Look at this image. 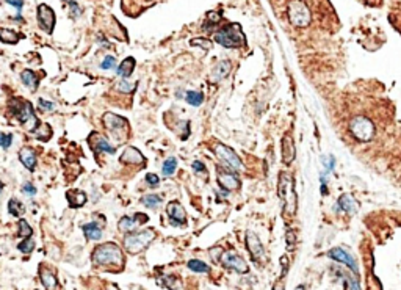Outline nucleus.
<instances>
[{
	"label": "nucleus",
	"instance_id": "nucleus-1",
	"mask_svg": "<svg viewBox=\"0 0 401 290\" xmlns=\"http://www.w3.org/2000/svg\"><path fill=\"white\" fill-rule=\"evenodd\" d=\"M91 259H93V264L96 267H102L107 268L110 272H121L124 265H125V259L122 250L119 248L116 243H104L96 246L93 254H91Z\"/></svg>",
	"mask_w": 401,
	"mask_h": 290
},
{
	"label": "nucleus",
	"instance_id": "nucleus-2",
	"mask_svg": "<svg viewBox=\"0 0 401 290\" xmlns=\"http://www.w3.org/2000/svg\"><path fill=\"white\" fill-rule=\"evenodd\" d=\"M278 193L284 206V215L293 217L296 214V192L290 173H280L278 181Z\"/></svg>",
	"mask_w": 401,
	"mask_h": 290
},
{
	"label": "nucleus",
	"instance_id": "nucleus-3",
	"mask_svg": "<svg viewBox=\"0 0 401 290\" xmlns=\"http://www.w3.org/2000/svg\"><path fill=\"white\" fill-rule=\"evenodd\" d=\"M102 124L110 133V137L115 140V143H124L129 138V123L125 118L107 111L102 116Z\"/></svg>",
	"mask_w": 401,
	"mask_h": 290
},
{
	"label": "nucleus",
	"instance_id": "nucleus-4",
	"mask_svg": "<svg viewBox=\"0 0 401 290\" xmlns=\"http://www.w3.org/2000/svg\"><path fill=\"white\" fill-rule=\"evenodd\" d=\"M10 104L13 105V115H15V118L20 124L25 126V130L29 132L36 130V127L41 121L36 118V115H35L32 104L29 101H22V99H13Z\"/></svg>",
	"mask_w": 401,
	"mask_h": 290
},
{
	"label": "nucleus",
	"instance_id": "nucleus-5",
	"mask_svg": "<svg viewBox=\"0 0 401 290\" xmlns=\"http://www.w3.org/2000/svg\"><path fill=\"white\" fill-rule=\"evenodd\" d=\"M215 41L226 49L244 46V35L238 24H226L215 33Z\"/></svg>",
	"mask_w": 401,
	"mask_h": 290
},
{
	"label": "nucleus",
	"instance_id": "nucleus-6",
	"mask_svg": "<svg viewBox=\"0 0 401 290\" xmlns=\"http://www.w3.org/2000/svg\"><path fill=\"white\" fill-rule=\"evenodd\" d=\"M156 238V232L152 229H144L139 232H130L124 237V248L130 254H138L144 251L152 240Z\"/></svg>",
	"mask_w": 401,
	"mask_h": 290
},
{
	"label": "nucleus",
	"instance_id": "nucleus-7",
	"mask_svg": "<svg viewBox=\"0 0 401 290\" xmlns=\"http://www.w3.org/2000/svg\"><path fill=\"white\" fill-rule=\"evenodd\" d=\"M349 133L361 143H367L375 137V124L367 116H354L349 121Z\"/></svg>",
	"mask_w": 401,
	"mask_h": 290
},
{
	"label": "nucleus",
	"instance_id": "nucleus-8",
	"mask_svg": "<svg viewBox=\"0 0 401 290\" xmlns=\"http://www.w3.org/2000/svg\"><path fill=\"white\" fill-rule=\"evenodd\" d=\"M287 16H288V20L292 22V25L298 27V28L307 27L312 20L311 10H309V6L306 5V2H302V0H292V2L288 3Z\"/></svg>",
	"mask_w": 401,
	"mask_h": 290
},
{
	"label": "nucleus",
	"instance_id": "nucleus-9",
	"mask_svg": "<svg viewBox=\"0 0 401 290\" xmlns=\"http://www.w3.org/2000/svg\"><path fill=\"white\" fill-rule=\"evenodd\" d=\"M213 152L218 159H220L224 165H226L230 171H238V169H242L243 168V163H242V159L238 157V155L230 149V147H227L226 145H223V143H216L213 146Z\"/></svg>",
	"mask_w": 401,
	"mask_h": 290
},
{
	"label": "nucleus",
	"instance_id": "nucleus-10",
	"mask_svg": "<svg viewBox=\"0 0 401 290\" xmlns=\"http://www.w3.org/2000/svg\"><path fill=\"white\" fill-rule=\"evenodd\" d=\"M220 260H221L223 267H226L227 270H234V272L240 273V274L248 273V264H246L244 259L238 256L235 251H232V250L224 251Z\"/></svg>",
	"mask_w": 401,
	"mask_h": 290
},
{
	"label": "nucleus",
	"instance_id": "nucleus-11",
	"mask_svg": "<svg viewBox=\"0 0 401 290\" xmlns=\"http://www.w3.org/2000/svg\"><path fill=\"white\" fill-rule=\"evenodd\" d=\"M36 18H38V24L43 28L46 33H52L55 28V11L46 3L38 5L36 8Z\"/></svg>",
	"mask_w": 401,
	"mask_h": 290
},
{
	"label": "nucleus",
	"instance_id": "nucleus-12",
	"mask_svg": "<svg viewBox=\"0 0 401 290\" xmlns=\"http://www.w3.org/2000/svg\"><path fill=\"white\" fill-rule=\"evenodd\" d=\"M88 145L89 147L93 149V152L96 155H99V152H105V154H115L116 149L113 146H111L107 140H105L101 133H97V132H91L89 133V137H88Z\"/></svg>",
	"mask_w": 401,
	"mask_h": 290
},
{
	"label": "nucleus",
	"instance_id": "nucleus-13",
	"mask_svg": "<svg viewBox=\"0 0 401 290\" xmlns=\"http://www.w3.org/2000/svg\"><path fill=\"white\" fill-rule=\"evenodd\" d=\"M218 183L224 190H237L240 188V179L235 173H232L230 169L218 168Z\"/></svg>",
	"mask_w": 401,
	"mask_h": 290
},
{
	"label": "nucleus",
	"instance_id": "nucleus-14",
	"mask_svg": "<svg viewBox=\"0 0 401 290\" xmlns=\"http://www.w3.org/2000/svg\"><path fill=\"white\" fill-rule=\"evenodd\" d=\"M166 214H168V217H170L171 224H174V226H185V223H187V214H185V209L182 207L180 202L171 201L166 206Z\"/></svg>",
	"mask_w": 401,
	"mask_h": 290
},
{
	"label": "nucleus",
	"instance_id": "nucleus-15",
	"mask_svg": "<svg viewBox=\"0 0 401 290\" xmlns=\"http://www.w3.org/2000/svg\"><path fill=\"white\" fill-rule=\"evenodd\" d=\"M244 242H246V248H248L249 254H251V257L252 260H260V259H263V246H262V242H260V238L254 234V232H248L244 237Z\"/></svg>",
	"mask_w": 401,
	"mask_h": 290
},
{
	"label": "nucleus",
	"instance_id": "nucleus-16",
	"mask_svg": "<svg viewBox=\"0 0 401 290\" xmlns=\"http://www.w3.org/2000/svg\"><path fill=\"white\" fill-rule=\"evenodd\" d=\"M328 256L332 259V260H337V262L340 264H345L347 267L351 268V272L353 273H357V264H356V259L351 256V254L343 250V248H332L328 251Z\"/></svg>",
	"mask_w": 401,
	"mask_h": 290
},
{
	"label": "nucleus",
	"instance_id": "nucleus-17",
	"mask_svg": "<svg viewBox=\"0 0 401 290\" xmlns=\"http://www.w3.org/2000/svg\"><path fill=\"white\" fill-rule=\"evenodd\" d=\"M39 279L46 290H60L57 274H55L51 268H47V265L44 264L39 265Z\"/></svg>",
	"mask_w": 401,
	"mask_h": 290
},
{
	"label": "nucleus",
	"instance_id": "nucleus-18",
	"mask_svg": "<svg viewBox=\"0 0 401 290\" xmlns=\"http://www.w3.org/2000/svg\"><path fill=\"white\" fill-rule=\"evenodd\" d=\"M280 152H282V162L284 165H290L295 160V155H296V151H295V141L292 138V135H284L282 141H280Z\"/></svg>",
	"mask_w": 401,
	"mask_h": 290
},
{
	"label": "nucleus",
	"instance_id": "nucleus-19",
	"mask_svg": "<svg viewBox=\"0 0 401 290\" xmlns=\"http://www.w3.org/2000/svg\"><path fill=\"white\" fill-rule=\"evenodd\" d=\"M121 162L125 165H144V155L139 152L137 147L129 146L121 155Z\"/></svg>",
	"mask_w": 401,
	"mask_h": 290
},
{
	"label": "nucleus",
	"instance_id": "nucleus-20",
	"mask_svg": "<svg viewBox=\"0 0 401 290\" xmlns=\"http://www.w3.org/2000/svg\"><path fill=\"white\" fill-rule=\"evenodd\" d=\"M19 160H20V163H22L29 171H35V168H36V152H35L32 147L29 146H24L22 149L19 151Z\"/></svg>",
	"mask_w": 401,
	"mask_h": 290
},
{
	"label": "nucleus",
	"instance_id": "nucleus-21",
	"mask_svg": "<svg viewBox=\"0 0 401 290\" xmlns=\"http://www.w3.org/2000/svg\"><path fill=\"white\" fill-rule=\"evenodd\" d=\"M66 199L71 209H79L83 207L88 201V196L82 190H68L66 192Z\"/></svg>",
	"mask_w": 401,
	"mask_h": 290
},
{
	"label": "nucleus",
	"instance_id": "nucleus-22",
	"mask_svg": "<svg viewBox=\"0 0 401 290\" xmlns=\"http://www.w3.org/2000/svg\"><path fill=\"white\" fill-rule=\"evenodd\" d=\"M22 38L24 35H20L15 30H10V28L0 27V41L5 42V44H17Z\"/></svg>",
	"mask_w": 401,
	"mask_h": 290
},
{
	"label": "nucleus",
	"instance_id": "nucleus-23",
	"mask_svg": "<svg viewBox=\"0 0 401 290\" xmlns=\"http://www.w3.org/2000/svg\"><path fill=\"white\" fill-rule=\"evenodd\" d=\"M135 65H137L135 58H133V56H129V58H125L121 65L118 66L116 74L119 77H122V79H129V77L132 75V72H133V69H135Z\"/></svg>",
	"mask_w": 401,
	"mask_h": 290
},
{
	"label": "nucleus",
	"instance_id": "nucleus-24",
	"mask_svg": "<svg viewBox=\"0 0 401 290\" xmlns=\"http://www.w3.org/2000/svg\"><path fill=\"white\" fill-rule=\"evenodd\" d=\"M20 80H22V83L30 91H36L38 90L39 80H38V77H36V74L33 72V71H30V69L22 71V72H20Z\"/></svg>",
	"mask_w": 401,
	"mask_h": 290
},
{
	"label": "nucleus",
	"instance_id": "nucleus-25",
	"mask_svg": "<svg viewBox=\"0 0 401 290\" xmlns=\"http://www.w3.org/2000/svg\"><path fill=\"white\" fill-rule=\"evenodd\" d=\"M337 207L342 212H347V214H354L357 209V204L349 195H342L339 198V201H337Z\"/></svg>",
	"mask_w": 401,
	"mask_h": 290
},
{
	"label": "nucleus",
	"instance_id": "nucleus-26",
	"mask_svg": "<svg viewBox=\"0 0 401 290\" xmlns=\"http://www.w3.org/2000/svg\"><path fill=\"white\" fill-rule=\"evenodd\" d=\"M82 231L85 232V237L88 240H101L102 237V229L99 228L97 223H88L82 226Z\"/></svg>",
	"mask_w": 401,
	"mask_h": 290
},
{
	"label": "nucleus",
	"instance_id": "nucleus-27",
	"mask_svg": "<svg viewBox=\"0 0 401 290\" xmlns=\"http://www.w3.org/2000/svg\"><path fill=\"white\" fill-rule=\"evenodd\" d=\"M230 69H232L230 61H227V60L220 61L216 65L215 71H213V80H221V79H224V77H227L229 72H230Z\"/></svg>",
	"mask_w": 401,
	"mask_h": 290
},
{
	"label": "nucleus",
	"instance_id": "nucleus-28",
	"mask_svg": "<svg viewBox=\"0 0 401 290\" xmlns=\"http://www.w3.org/2000/svg\"><path fill=\"white\" fill-rule=\"evenodd\" d=\"M35 135L39 141H49L52 138V127L47 123H39L36 130H35Z\"/></svg>",
	"mask_w": 401,
	"mask_h": 290
},
{
	"label": "nucleus",
	"instance_id": "nucleus-29",
	"mask_svg": "<svg viewBox=\"0 0 401 290\" xmlns=\"http://www.w3.org/2000/svg\"><path fill=\"white\" fill-rule=\"evenodd\" d=\"M158 282L161 286L168 287L170 290H184V286H182V281L177 276H163L160 278Z\"/></svg>",
	"mask_w": 401,
	"mask_h": 290
},
{
	"label": "nucleus",
	"instance_id": "nucleus-30",
	"mask_svg": "<svg viewBox=\"0 0 401 290\" xmlns=\"http://www.w3.org/2000/svg\"><path fill=\"white\" fill-rule=\"evenodd\" d=\"M220 20H221V14L218 13V11H210L207 14V20H206V24H204V30H212V28H215L218 24H220Z\"/></svg>",
	"mask_w": 401,
	"mask_h": 290
},
{
	"label": "nucleus",
	"instance_id": "nucleus-31",
	"mask_svg": "<svg viewBox=\"0 0 401 290\" xmlns=\"http://www.w3.org/2000/svg\"><path fill=\"white\" fill-rule=\"evenodd\" d=\"M8 212L13 215V217H20L25 212V207L22 206V202L16 198H13V199L8 201Z\"/></svg>",
	"mask_w": 401,
	"mask_h": 290
},
{
	"label": "nucleus",
	"instance_id": "nucleus-32",
	"mask_svg": "<svg viewBox=\"0 0 401 290\" xmlns=\"http://www.w3.org/2000/svg\"><path fill=\"white\" fill-rule=\"evenodd\" d=\"M188 268L192 272H196V273H207L210 270V267L206 264V262H202V260H198V259H192V260H188Z\"/></svg>",
	"mask_w": 401,
	"mask_h": 290
},
{
	"label": "nucleus",
	"instance_id": "nucleus-33",
	"mask_svg": "<svg viewBox=\"0 0 401 290\" xmlns=\"http://www.w3.org/2000/svg\"><path fill=\"white\" fill-rule=\"evenodd\" d=\"M185 101L190 105H193V107H199V105L204 102V94L199 93V91H188L185 96Z\"/></svg>",
	"mask_w": 401,
	"mask_h": 290
},
{
	"label": "nucleus",
	"instance_id": "nucleus-34",
	"mask_svg": "<svg viewBox=\"0 0 401 290\" xmlns=\"http://www.w3.org/2000/svg\"><path fill=\"white\" fill-rule=\"evenodd\" d=\"M141 202L144 204L146 207H149V209H157L160 204H161V196H158V195H147V196L141 198Z\"/></svg>",
	"mask_w": 401,
	"mask_h": 290
},
{
	"label": "nucleus",
	"instance_id": "nucleus-35",
	"mask_svg": "<svg viewBox=\"0 0 401 290\" xmlns=\"http://www.w3.org/2000/svg\"><path fill=\"white\" fill-rule=\"evenodd\" d=\"M175 168H177V160L174 157H170L163 162V166H161V171H163V176H173L175 173Z\"/></svg>",
	"mask_w": 401,
	"mask_h": 290
},
{
	"label": "nucleus",
	"instance_id": "nucleus-36",
	"mask_svg": "<svg viewBox=\"0 0 401 290\" xmlns=\"http://www.w3.org/2000/svg\"><path fill=\"white\" fill-rule=\"evenodd\" d=\"M135 226H137V223H135V220H133V218L122 217L121 221H119V224H118V228H119V231H121V232H132V229L135 228Z\"/></svg>",
	"mask_w": 401,
	"mask_h": 290
},
{
	"label": "nucleus",
	"instance_id": "nucleus-37",
	"mask_svg": "<svg viewBox=\"0 0 401 290\" xmlns=\"http://www.w3.org/2000/svg\"><path fill=\"white\" fill-rule=\"evenodd\" d=\"M17 226H19V231H17V236H20V237H32V234H33V229L30 228V224L27 223L24 218H20V220L17 221Z\"/></svg>",
	"mask_w": 401,
	"mask_h": 290
},
{
	"label": "nucleus",
	"instance_id": "nucleus-38",
	"mask_svg": "<svg viewBox=\"0 0 401 290\" xmlns=\"http://www.w3.org/2000/svg\"><path fill=\"white\" fill-rule=\"evenodd\" d=\"M17 250L20 253H24V254H30L33 250H35V240L32 237H27L24 242H20L17 245Z\"/></svg>",
	"mask_w": 401,
	"mask_h": 290
},
{
	"label": "nucleus",
	"instance_id": "nucleus-39",
	"mask_svg": "<svg viewBox=\"0 0 401 290\" xmlns=\"http://www.w3.org/2000/svg\"><path fill=\"white\" fill-rule=\"evenodd\" d=\"M285 242H287V250L288 251H293L295 250V245H296V232H295L293 229H287Z\"/></svg>",
	"mask_w": 401,
	"mask_h": 290
},
{
	"label": "nucleus",
	"instance_id": "nucleus-40",
	"mask_svg": "<svg viewBox=\"0 0 401 290\" xmlns=\"http://www.w3.org/2000/svg\"><path fill=\"white\" fill-rule=\"evenodd\" d=\"M137 88V83H132V82H127V80H122L118 83V90L121 91V93H133Z\"/></svg>",
	"mask_w": 401,
	"mask_h": 290
},
{
	"label": "nucleus",
	"instance_id": "nucleus-41",
	"mask_svg": "<svg viewBox=\"0 0 401 290\" xmlns=\"http://www.w3.org/2000/svg\"><path fill=\"white\" fill-rule=\"evenodd\" d=\"M13 141V133H0V147L8 149Z\"/></svg>",
	"mask_w": 401,
	"mask_h": 290
},
{
	"label": "nucleus",
	"instance_id": "nucleus-42",
	"mask_svg": "<svg viewBox=\"0 0 401 290\" xmlns=\"http://www.w3.org/2000/svg\"><path fill=\"white\" fill-rule=\"evenodd\" d=\"M115 66H116V58H115V56H111V55L105 56V60L101 63V68L102 69H113Z\"/></svg>",
	"mask_w": 401,
	"mask_h": 290
},
{
	"label": "nucleus",
	"instance_id": "nucleus-43",
	"mask_svg": "<svg viewBox=\"0 0 401 290\" xmlns=\"http://www.w3.org/2000/svg\"><path fill=\"white\" fill-rule=\"evenodd\" d=\"M146 182L149 183V187L152 188H156L160 185V178L157 174H154V173H149V174H146Z\"/></svg>",
	"mask_w": 401,
	"mask_h": 290
},
{
	"label": "nucleus",
	"instance_id": "nucleus-44",
	"mask_svg": "<svg viewBox=\"0 0 401 290\" xmlns=\"http://www.w3.org/2000/svg\"><path fill=\"white\" fill-rule=\"evenodd\" d=\"M66 2L69 3V6H71V8H69V10H71V16H72V18L79 16V14H80V8H79V5H77V3L74 2V0H66Z\"/></svg>",
	"mask_w": 401,
	"mask_h": 290
},
{
	"label": "nucleus",
	"instance_id": "nucleus-45",
	"mask_svg": "<svg viewBox=\"0 0 401 290\" xmlns=\"http://www.w3.org/2000/svg\"><path fill=\"white\" fill-rule=\"evenodd\" d=\"M192 44H193V46H198V44H201V47H204V49H209L210 46H212V42H210L209 39H201V38H198V39H192Z\"/></svg>",
	"mask_w": 401,
	"mask_h": 290
},
{
	"label": "nucleus",
	"instance_id": "nucleus-46",
	"mask_svg": "<svg viewBox=\"0 0 401 290\" xmlns=\"http://www.w3.org/2000/svg\"><path fill=\"white\" fill-rule=\"evenodd\" d=\"M22 192H24L25 195H29V196H35V195H36V188H35L30 182H27L25 185L22 187Z\"/></svg>",
	"mask_w": 401,
	"mask_h": 290
},
{
	"label": "nucleus",
	"instance_id": "nucleus-47",
	"mask_svg": "<svg viewBox=\"0 0 401 290\" xmlns=\"http://www.w3.org/2000/svg\"><path fill=\"white\" fill-rule=\"evenodd\" d=\"M38 104H39V107L43 109L44 111H49V110H53V102H49V101H44V99H39L38 101Z\"/></svg>",
	"mask_w": 401,
	"mask_h": 290
},
{
	"label": "nucleus",
	"instance_id": "nucleus-48",
	"mask_svg": "<svg viewBox=\"0 0 401 290\" xmlns=\"http://www.w3.org/2000/svg\"><path fill=\"white\" fill-rule=\"evenodd\" d=\"M323 163L326 165V171L331 173L335 166V160H334V157H326V159H323Z\"/></svg>",
	"mask_w": 401,
	"mask_h": 290
},
{
	"label": "nucleus",
	"instance_id": "nucleus-49",
	"mask_svg": "<svg viewBox=\"0 0 401 290\" xmlns=\"http://www.w3.org/2000/svg\"><path fill=\"white\" fill-rule=\"evenodd\" d=\"M133 220H135V223L144 224V223H147V220H149V217L144 215V214H141V212H138V214L133 215Z\"/></svg>",
	"mask_w": 401,
	"mask_h": 290
},
{
	"label": "nucleus",
	"instance_id": "nucleus-50",
	"mask_svg": "<svg viewBox=\"0 0 401 290\" xmlns=\"http://www.w3.org/2000/svg\"><path fill=\"white\" fill-rule=\"evenodd\" d=\"M288 265H290V262H288V257L287 256L280 257V268H282V276H285V274H287Z\"/></svg>",
	"mask_w": 401,
	"mask_h": 290
},
{
	"label": "nucleus",
	"instance_id": "nucleus-51",
	"mask_svg": "<svg viewBox=\"0 0 401 290\" xmlns=\"http://www.w3.org/2000/svg\"><path fill=\"white\" fill-rule=\"evenodd\" d=\"M6 3L13 5L20 13V10H22V6H24V0H6Z\"/></svg>",
	"mask_w": 401,
	"mask_h": 290
},
{
	"label": "nucleus",
	"instance_id": "nucleus-52",
	"mask_svg": "<svg viewBox=\"0 0 401 290\" xmlns=\"http://www.w3.org/2000/svg\"><path fill=\"white\" fill-rule=\"evenodd\" d=\"M193 169H194L196 173H204V171H206V165H204L202 162L196 160V162H193Z\"/></svg>",
	"mask_w": 401,
	"mask_h": 290
},
{
	"label": "nucleus",
	"instance_id": "nucleus-53",
	"mask_svg": "<svg viewBox=\"0 0 401 290\" xmlns=\"http://www.w3.org/2000/svg\"><path fill=\"white\" fill-rule=\"evenodd\" d=\"M273 290H285V289H284V284H280V282H278V284H274Z\"/></svg>",
	"mask_w": 401,
	"mask_h": 290
},
{
	"label": "nucleus",
	"instance_id": "nucleus-54",
	"mask_svg": "<svg viewBox=\"0 0 401 290\" xmlns=\"http://www.w3.org/2000/svg\"><path fill=\"white\" fill-rule=\"evenodd\" d=\"M295 290H306V287H304V286H302V284H301V286H298V287H296V289H295Z\"/></svg>",
	"mask_w": 401,
	"mask_h": 290
},
{
	"label": "nucleus",
	"instance_id": "nucleus-55",
	"mask_svg": "<svg viewBox=\"0 0 401 290\" xmlns=\"http://www.w3.org/2000/svg\"><path fill=\"white\" fill-rule=\"evenodd\" d=\"M2 190H3V182L0 181V193H2Z\"/></svg>",
	"mask_w": 401,
	"mask_h": 290
}]
</instances>
